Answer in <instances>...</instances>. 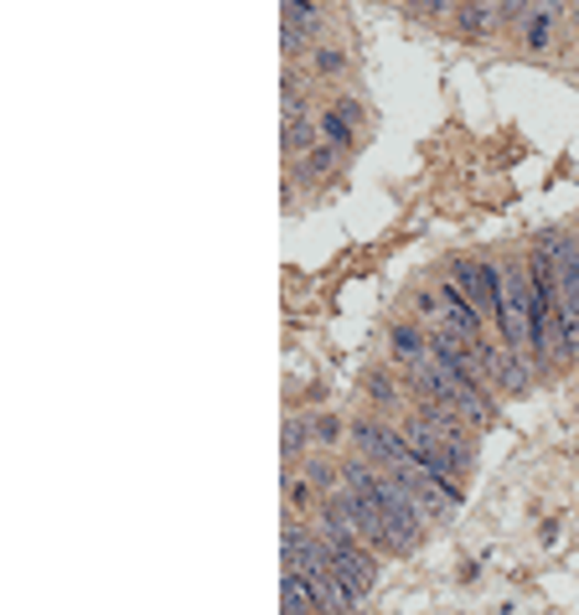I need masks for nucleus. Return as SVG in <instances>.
<instances>
[{
	"mask_svg": "<svg viewBox=\"0 0 579 615\" xmlns=\"http://www.w3.org/2000/svg\"><path fill=\"white\" fill-rule=\"evenodd\" d=\"M456 26H460V36H492L502 26V11H496V0H460Z\"/></svg>",
	"mask_w": 579,
	"mask_h": 615,
	"instance_id": "20e7f679",
	"label": "nucleus"
},
{
	"mask_svg": "<svg viewBox=\"0 0 579 615\" xmlns=\"http://www.w3.org/2000/svg\"><path fill=\"white\" fill-rule=\"evenodd\" d=\"M362 394L373 398L378 409H393V404H398V383H393L389 373H368L362 377Z\"/></svg>",
	"mask_w": 579,
	"mask_h": 615,
	"instance_id": "1a4fd4ad",
	"label": "nucleus"
},
{
	"mask_svg": "<svg viewBox=\"0 0 579 615\" xmlns=\"http://www.w3.org/2000/svg\"><path fill=\"white\" fill-rule=\"evenodd\" d=\"M285 502H290V507H295V502L306 507V502H310V476H301V481L285 476Z\"/></svg>",
	"mask_w": 579,
	"mask_h": 615,
	"instance_id": "ddd939ff",
	"label": "nucleus"
},
{
	"mask_svg": "<svg viewBox=\"0 0 579 615\" xmlns=\"http://www.w3.org/2000/svg\"><path fill=\"white\" fill-rule=\"evenodd\" d=\"M554 26H559V11H554V6H533L528 17H523V47H528L533 57H538V52H548Z\"/></svg>",
	"mask_w": 579,
	"mask_h": 615,
	"instance_id": "0eeeda50",
	"label": "nucleus"
},
{
	"mask_svg": "<svg viewBox=\"0 0 579 615\" xmlns=\"http://www.w3.org/2000/svg\"><path fill=\"white\" fill-rule=\"evenodd\" d=\"M316 68H321V73H341V52L321 47V52H316Z\"/></svg>",
	"mask_w": 579,
	"mask_h": 615,
	"instance_id": "2eb2a0df",
	"label": "nucleus"
},
{
	"mask_svg": "<svg viewBox=\"0 0 579 615\" xmlns=\"http://www.w3.org/2000/svg\"><path fill=\"white\" fill-rule=\"evenodd\" d=\"M554 264H559L564 295V347H569V358H579V239L564 233L559 249H554Z\"/></svg>",
	"mask_w": 579,
	"mask_h": 615,
	"instance_id": "7ed1b4c3",
	"label": "nucleus"
},
{
	"mask_svg": "<svg viewBox=\"0 0 579 615\" xmlns=\"http://www.w3.org/2000/svg\"><path fill=\"white\" fill-rule=\"evenodd\" d=\"M306 440H310V429L290 419V425H285V455H295V450H306Z\"/></svg>",
	"mask_w": 579,
	"mask_h": 615,
	"instance_id": "4468645a",
	"label": "nucleus"
},
{
	"mask_svg": "<svg viewBox=\"0 0 579 615\" xmlns=\"http://www.w3.org/2000/svg\"><path fill=\"white\" fill-rule=\"evenodd\" d=\"M389 347H393V362H398V367H409V362L429 358V331L425 326H414V321H398L389 331Z\"/></svg>",
	"mask_w": 579,
	"mask_h": 615,
	"instance_id": "39448f33",
	"label": "nucleus"
},
{
	"mask_svg": "<svg viewBox=\"0 0 579 615\" xmlns=\"http://www.w3.org/2000/svg\"><path fill=\"white\" fill-rule=\"evenodd\" d=\"M398 435L409 440V450L419 455V461H429L450 481H460L471 465H477V440H471V435H445V429H435L429 419H419V414L398 419Z\"/></svg>",
	"mask_w": 579,
	"mask_h": 615,
	"instance_id": "f03ea898",
	"label": "nucleus"
},
{
	"mask_svg": "<svg viewBox=\"0 0 579 615\" xmlns=\"http://www.w3.org/2000/svg\"><path fill=\"white\" fill-rule=\"evenodd\" d=\"M321 135L331 140V145H341V151H352V145H358V124H352L337 103H331V109L321 114Z\"/></svg>",
	"mask_w": 579,
	"mask_h": 615,
	"instance_id": "6e6552de",
	"label": "nucleus"
},
{
	"mask_svg": "<svg viewBox=\"0 0 579 615\" xmlns=\"http://www.w3.org/2000/svg\"><path fill=\"white\" fill-rule=\"evenodd\" d=\"M280 605H285L290 615L321 611V600H316V584H310L301 569H285V574H280Z\"/></svg>",
	"mask_w": 579,
	"mask_h": 615,
	"instance_id": "423d86ee",
	"label": "nucleus"
},
{
	"mask_svg": "<svg viewBox=\"0 0 579 615\" xmlns=\"http://www.w3.org/2000/svg\"><path fill=\"white\" fill-rule=\"evenodd\" d=\"M538 6H554V11H564V6H575V0H538Z\"/></svg>",
	"mask_w": 579,
	"mask_h": 615,
	"instance_id": "dca6fc26",
	"label": "nucleus"
},
{
	"mask_svg": "<svg viewBox=\"0 0 579 615\" xmlns=\"http://www.w3.org/2000/svg\"><path fill=\"white\" fill-rule=\"evenodd\" d=\"M398 373L409 377L419 394H429V398H440V404H450V409L466 419V425H477V429H487V425H496V388H487L477 373H466V367H450L445 358H419V362H409V367H398Z\"/></svg>",
	"mask_w": 579,
	"mask_h": 615,
	"instance_id": "f257e3e1",
	"label": "nucleus"
},
{
	"mask_svg": "<svg viewBox=\"0 0 579 615\" xmlns=\"http://www.w3.org/2000/svg\"><path fill=\"white\" fill-rule=\"evenodd\" d=\"M337 155H341V145H331V140H326V145H316V151H306V166H301V172H306L310 182H316V176H326V172H331V166H337Z\"/></svg>",
	"mask_w": 579,
	"mask_h": 615,
	"instance_id": "9d476101",
	"label": "nucleus"
},
{
	"mask_svg": "<svg viewBox=\"0 0 579 615\" xmlns=\"http://www.w3.org/2000/svg\"><path fill=\"white\" fill-rule=\"evenodd\" d=\"M533 6H538V0H496V11H502V26H507V21H523Z\"/></svg>",
	"mask_w": 579,
	"mask_h": 615,
	"instance_id": "9b49d317",
	"label": "nucleus"
},
{
	"mask_svg": "<svg viewBox=\"0 0 579 615\" xmlns=\"http://www.w3.org/2000/svg\"><path fill=\"white\" fill-rule=\"evenodd\" d=\"M310 435H316V440H321V444H337V440H341V425H337V419H331V414H321V419L310 425Z\"/></svg>",
	"mask_w": 579,
	"mask_h": 615,
	"instance_id": "f8f14e48",
	"label": "nucleus"
}]
</instances>
